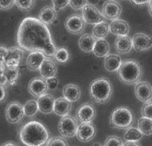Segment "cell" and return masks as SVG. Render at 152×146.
Masks as SVG:
<instances>
[{
	"instance_id": "cell-3",
	"label": "cell",
	"mask_w": 152,
	"mask_h": 146,
	"mask_svg": "<svg viewBox=\"0 0 152 146\" xmlns=\"http://www.w3.org/2000/svg\"><path fill=\"white\" fill-rule=\"evenodd\" d=\"M143 69L139 62L134 60H124L118 69V76L126 85H136L142 76Z\"/></svg>"
},
{
	"instance_id": "cell-9",
	"label": "cell",
	"mask_w": 152,
	"mask_h": 146,
	"mask_svg": "<svg viewBox=\"0 0 152 146\" xmlns=\"http://www.w3.org/2000/svg\"><path fill=\"white\" fill-rule=\"evenodd\" d=\"M23 49L18 47H9L8 50V54L4 60V66L8 69H19V66L21 63V60L23 57Z\"/></svg>"
},
{
	"instance_id": "cell-19",
	"label": "cell",
	"mask_w": 152,
	"mask_h": 146,
	"mask_svg": "<svg viewBox=\"0 0 152 146\" xmlns=\"http://www.w3.org/2000/svg\"><path fill=\"white\" fill-rule=\"evenodd\" d=\"M72 109V102L64 97L57 98L54 102L53 112L60 117L68 115Z\"/></svg>"
},
{
	"instance_id": "cell-17",
	"label": "cell",
	"mask_w": 152,
	"mask_h": 146,
	"mask_svg": "<svg viewBox=\"0 0 152 146\" xmlns=\"http://www.w3.org/2000/svg\"><path fill=\"white\" fill-rule=\"evenodd\" d=\"M55 99L53 96L49 93H45L38 97L37 102L39 106V111L43 114H50L53 112Z\"/></svg>"
},
{
	"instance_id": "cell-31",
	"label": "cell",
	"mask_w": 152,
	"mask_h": 146,
	"mask_svg": "<svg viewBox=\"0 0 152 146\" xmlns=\"http://www.w3.org/2000/svg\"><path fill=\"white\" fill-rule=\"evenodd\" d=\"M138 129L144 136L152 134V119L142 117L138 120Z\"/></svg>"
},
{
	"instance_id": "cell-27",
	"label": "cell",
	"mask_w": 152,
	"mask_h": 146,
	"mask_svg": "<svg viewBox=\"0 0 152 146\" xmlns=\"http://www.w3.org/2000/svg\"><path fill=\"white\" fill-rule=\"evenodd\" d=\"M96 39L93 35L84 34L78 40V47L82 51L85 53L93 52Z\"/></svg>"
},
{
	"instance_id": "cell-32",
	"label": "cell",
	"mask_w": 152,
	"mask_h": 146,
	"mask_svg": "<svg viewBox=\"0 0 152 146\" xmlns=\"http://www.w3.org/2000/svg\"><path fill=\"white\" fill-rule=\"evenodd\" d=\"M25 115L27 117H33L39 112V106H38L37 101L34 99L27 101L23 106Z\"/></svg>"
},
{
	"instance_id": "cell-16",
	"label": "cell",
	"mask_w": 152,
	"mask_h": 146,
	"mask_svg": "<svg viewBox=\"0 0 152 146\" xmlns=\"http://www.w3.org/2000/svg\"><path fill=\"white\" fill-rule=\"evenodd\" d=\"M133 47L138 51L149 50L152 47V38L142 33H136L132 39Z\"/></svg>"
},
{
	"instance_id": "cell-42",
	"label": "cell",
	"mask_w": 152,
	"mask_h": 146,
	"mask_svg": "<svg viewBox=\"0 0 152 146\" xmlns=\"http://www.w3.org/2000/svg\"><path fill=\"white\" fill-rule=\"evenodd\" d=\"M132 3L138 6H143V5H148L150 0H130Z\"/></svg>"
},
{
	"instance_id": "cell-25",
	"label": "cell",
	"mask_w": 152,
	"mask_h": 146,
	"mask_svg": "<svg viewBox=\"0 0 152 146\" xmlns=\"http://www.w3.org/2000/svg\"><path fill=\"white\" fill-rule=\"evenodd\" d=\"M122 63L123 60H121L120 56L116 54H108L105 58L104 66L106 71L109 72H114L118 71Z\"/></svg>"
},
{
	"instance_id": "cell-26",
	"label": "cell",
	"mask_w": 152,
	"mask_h": 146,
	"mask_svg": "<svg viewBox=\"0 0 152 146\" xmlns=\"http://www.w3.org/2000/svg\"><path fill=\"white\" fill-rule=\"evenodd\" d=\"M110 46L105 39H96L94 45L93 53L97 57H105L109 54Z\"/></svg>"
},
{
	"instance_id": "cell-21",
	"label": "cell",
	"mask_w": 152,
	"mask_h": 146,
	"mask_svg": "<svg viewBox=\"0 0 152 146\" xmlns=\"http://www.w3.org/2000/svg\"><path fill=\"white\" fill-rule=\"evenodd\" d=\"M47 57L41 52H31L26 59V66L29 69L35 71L40 69L42 63Z\"/></svg>"
},
{
	"instance_id": "cell-48",
	"label": "cell",
	"mask_w": 152,
	"mask_h": 146,
	"mask_svg": "<svg viewBox=\"0 0 152 146\" xmlns=\"http://www.w3.org/2000/svg\"><path fill=\"white\" fill-rule=\"evenodd\" d=\"M148 11L150 15L152 16V0H150V2L148 3Z\"/></svg>"
},
{
	"instance_id": "cell-5",
	"label": "cell",
	"mask_w": 152,
	"mask_h": 146,
	"mask_svg": "<svg viewBox=\"0 0 152 146\" xmlns=\"http://www.w3.org/2000/svg\"><path fill=\"white\" fill-rule=\"evenodd\" d=\"M109 120L115 128L128 129L133 123V112L127 107H118L112 112Z\"/></svg>"
},
{
	"instance_id": "cell-43",
	"label": "cell",
	"mask_w": 152,
	"mask_h": 146,
	"mask_svg": "<svg viewBox=\"0 0 152 146\" xmlns=\"http://www.w3.org/2000/svg\"><path fill=\"white\" fill-rule=\"evenodd\" d=\"M8 48L5 47H2V46H0V58L2 59V60H5V57H6L7 54H8Z\"/></svg>"
},
{
	"instance_id": "cell-46",
	"label": "cell",
	"mask_w": 152,
	"mask_h": 146,
	"mask_svg": "<svg viewBox=\"0 0 152 146\" xmlns=\"http://www.w3.org/2000/svg\"><path fill=\"white\" fill-rule=\"evenodd\" d=\"M1 146H18V144L13 142H5L4 144H2Z\"/></svg>"
},
{
	"instance_id": "cell-30",
	"label": "cell",
	"mask_w": 152,
	"mask_h": 146,
	"mask_svg": "<svg viewBox=\"0 0 152 146\" xmlns=\"http://www.w3.org/2000/svg\"><path fill=\"white\" fill-rule=\"evenodd\" d=\"M4 75L7 81V87H12L15 85L19 76V69H8L3 66Z\"/></svg>"
},
{
	"instance_id": "cell-45",
	"label": "cell",
	"mask_w": 152,
	"mask_h": 146,
	"mask_svg": "<svg viewBox=\"0 0 152 146\" xmlns=\"http://www.w3.org/2000/svg\"><path fill=\"white\" fill-rule=\"evenodd\" d=\"M123 146H141L138 142H126Z\"/></svg>"
},
{
	"instance_id": "cell-18",
	"label": "cell",
	"mask_w": 152,
	"mask_h": 146,
	"mask_svg": "<svg viewBox=\"0 0 152 146\" xmlns=\"http://www.w3.org/2000/svg\"><path fill=\"white\" fill-rule=\"evenodd\" d=\"M129 29L130 28L127 22L121 19L114 20L109 24L110 32L117 36H128L129 33Z\"/></svg>"
},
{
	"instance_id": "cell-39",
	"label": "cell",
	"mask_w": 152,
	"mask_h": 146,
	"mask_svg": "<svg viewBox=\"0 0 152 146\" xmlns=\"http://www.w3.org/2000/svg\"><path fill=\"white\" fill-rule=\"evenodd\" d=\"M53 8L58 12L65 8L69 4V0H52Z\"/></svg>"
},
{
	"instance_id": "cell-51",
	"label": "cell",
	"mask_w": 152,
	"mask_h": 146,
	"mask_svg": "<svg viewBox=\"0 0 152 146\" xmlns=\"http://www.w3.org/2000/svg\"><path fill=\"white\" fill-rule=\"evenodd\" d=\"M93 146H102V145L100 144V143H99V142H95L94 145H93Z\"/></svg>"
},
{
	"instance_id": "cell-8",
	"label": "cell",
	"mask_w": 152,
	"mask_h": 146,
	"mask_svg": "<svg viewBox=\"0 0 152 146\" xmlns=\"http://www.w3.org/2000/svg\"><path fill=\"white\" fill-rule=\"evenodd\" d=\"M25 115L23 106L21 103L13 101L11 102L5 109V118L10 123H18Z\"/></svg>"
},
{
	"instance_id": "cell-7",
	"label": "cell",
	"mask_w": 152,
	"mask_h": 146,
	"mask_svg": "<svg viewBox=\"0 0 152 146\" xmlns=\"http://www.w3.org/2000/svg\"><path fill=\"white\" fill-rule=\"evenodd\" d=\"M81 15L84 22L89 24H97L105 22V17L95 5L87 4L81 9Z\"/></svg>"
},
{
	"instance_id": "cell-50",
	"label": "cell",
	"mask_w": 152,
	"mask_h": 146,
	"mask_svg": "<svg viewBox=\"0 0 152 146\" xmlns=\"http://www.w3.org/2000/svg\"><path fill=\"white\" fill-rule=\"evenodd\" d=\"M4 66V60L0 58V66Z\"/></svg>"
},
{
	"instance_id": "cell-38",
	"label": "cell",
	"mask_w": 152,
	"mask_h": 146,
	"mask_svg": "<svg viewBox=\"0 0 152 146\" xmlns=\"http://www.w3.org/2000/svg\"><path fill=\"white\" fill-rule=\"evenodd\" d=\"M88 4V0H69V6L74 10H81Z\"/></svg>"
},
{
	"instance_id": "cell-6",
	"label": "cell",
	"mask_w": 152,
	"mask_h": 146,
	"mask_svg": "<svg viewBox=\"0 0 152 146\" xmlns=\"http://www.w3.org/2000/svg\"><path fill=\"white\" fill-rule=\"evenodd\" d=\"M78 125L75 119L69 115L64 116L58 123V131L64 138H72L76 136Z\"/></svg>"
},
{
	"instance_id": "cell-40",
	"label": "cell",
	"mask_w": 152,
	"mask_h": 146,
	"mask_svg": "<svg viewBox=\"0 0 152 146\" xmlns=\"http://www.w3.org/2000/svg\"><path fill=\"white\" fill-rule=\"evenodd\" d=\"M46 83H47L48 85V88L50 91H55L57 90V87H58V80L55 78V77H53V78H48V79H45Z\"/></svg>"
},
{
	"instance_id": "cell-41",
	"label": "cell",
	"mask_w": 152,
	"mask_h": 146,
	"mask_svg": "<svg viewBox=\"0 0 152 146\" xmlns=\"http://www.w3.org/2000/svg\"><path fill=\"white\" fill-rule=\"evenodd\" d=\"M15 0H0V9L8 10L15 5Z\"/></svg>"
},
{
	"instance_id": "cell-2",
	"label": "cell",
	"mask_w": 152,
	"mask_h": 146,
	"mask_svg": "<svg viewBox=\"0 0 152 146\" xmlns=\"http://www.w3.org/2000/svg\"><path fill=\"white\" fill-rule=\"evenodd\" d=\"M19 137L24 145L42 146L48 142L49 132L42 123L32 120L23 126Z\"/></svg>"
},
{
	"instance_id": "cell-29",
	"label": "cell",
	"mask_w": 152,
	"mask_h": 146,
	"mask_svg": "<svg viewBox=\"0 0 152 146\" xmlns=\"http://www.w3.org/2000/svg\"><path fill=\"white\" fill-rule=\"evenodd\" d=\"M143 136L139 129L130 127L126 129L124 135V139L126 142H139L142 139Z\"/></svg>"
},
{
	"instance_id": "cell-34",
	"label": "cell",
	"mask_w": 152,
	"mask_h": 146,
	"mask_svg": "<svg viewBox=\"0 0 152 146\" xmlns=\"http://www.w3.org/2000/svg\"><path fill=\"white\" fill-rule=\"evenodd\" d=\"M15 4L22 11H29L34 6L35 0H15Z\"/></svg>"
},
{
	"instance_id": "cell-12",
	"label": "cell",
	"mask_w": 152,
	"mask_h": 146,
	"mask_svg": "<svg viewBox=\"0 0 152 146\" xmlns=\"http://www.w3.org/2000/svg\"><path fill=\"white\" fill-rule=\"evenodd\" d=\"M96 127L92 123H83L78 125L76 137L80 142H88L94 139L96 136Z\"/></svg>"
},
{
	"instance_id": "cell-13",
	"label": "cell",
	"mask_w": 152,
	"mask_h": 146,
	"mask_svg": "<svg viewBox=\"0 0 152 146\" xmlns=\"http://www.w3.org/2000/svg\"><path fill=\"white\" fill-rule=\"evenodd\" d=\"M65 27L69 33L72 34H80L85 28V22L80 15H72L65 22Z\"/></svg>"
},
{
	"instance_id": "cell-33",
	"label": "cell",
	"mask_w": 152,
	"mask_h": 146,
	"mask_svg": "<svg viewBox=\"0 0 152 146\" xmlns=\"http://www.w3.org/2000/svg\"><path fill=\"white\" fill-rule=\"evenodd\" d=\"M53 57L60 64H66L70 60V53L65 47H60L57 49Z\"/></svg>"
},
{
	"instance_id": "cell-11",
	"label": "cell",
	"mask_w": 152,
	"mask_h": 146,
	"mask_svg": "<svg viewBox=\"0 0 152 146\" xmlns=\"http://www.w3.org/2000/svg\"><path fill=\"white\" fill-rule=\"evenodd\" d=\"M122 8L120 3L115 0H108L102 5V13L105 18L111 20L118 19L121 14Z\"/></svg>"
},
{
	"instance_id": "cell-4",
	"label": "cell",
	"mask_w": 152,
	"mask_h": 146,
	"mask_svg": "<svg viewBox=\"0 0 152 146\" xmlns=\"http://www.w3.org/2000/svg\"><path fill=\"white\" fill-rule=\"evenodd\" d=\"M90 95L94 101L105 104L109 100L112 93V87L106 78H98L92 81L89 88Z\"/></svg>"
},
{
	"instance_id": "cell-47",
	"label": "cell",
	"mask_w": 152,
	"mask_h": 146,
	"mask_svg": "<svg viewBox=\"0 0 152 146\" xmlns=\"http://www.w3.org/2000/svg\"><path fill=\"white\" fill-rule=\"evenodd\" d=\"M99 0H88V4H91V5H95L96 4L98 3Z\"/></svg>"
},
{
	"instance_id": "cell-24",
	"label": "cell",
	"mask_w": 152,
	"mask_h": 146,
	"mask_svg": "<svg viewBox=\"0 0 152 146\" xmlns=\"http://www.w3.org/2000/svg\"><path fill=\"white\" fill-rule=\"evenodd\" d=\"M63 97L68 99L71 102H76L81 96V89L78 85L74 84H69L63 88Z\"/></svg>"
},
{
	"instance_id": "cell-37",
	"label": "cell",
	"mask_w": 152,
	"mask_h": 146,
	"mask_svg": "<svg viewBox=\"0 0 152 146\" xmlns=\"http://www.w3.org/2000/svg\"><path fill=\"white\" fill-rule=\"evenodd\" d=\"M141 113L142 117L148 118L152 119V102L149 101V102H145L144 104V106L142 108L141 110Z\"/></svg>"
},
{
	"instance_id": "cell-36",
	"label": "cell",
	"mask_w": 152,
	"mask_h": 146,
	"mask_svg": "<svg viewBox=\"0 0 152 146\" xmlns=\"http://www.w3.org/2000/svg\"><path fill=\"white\" fill-rule=\"evenodd\" d=\"M46 146H68V144L63 137H53L48 140Z\"/></svg>"
},
{
	"instance_id": "cell-49",
	"label": "cell",
	"mask_w": 152,
	"mask_h": 146,
	"mask_svg": "<svg viewBox=\"0 0 152 146\" xmlns=\"http://www.w3.org/2000/svg\"><path fill=\"white\" fill-rule=\"evenodd\" d=\"M3 72H4V69L3 66H0V78L3 75Z\"/></svg>"
},
{
	"instance_id": "cell-35",
	"label": "cell",
	"mask_w": 152,
	"mask_h": 146,
	"mask_svg": "<svg viewBox=\"0 0 152 146\" xmlns=\"http://www.w3.org/2000/svg\"><path fill=\"white\" fill-rule=\"evenodd\" d=\"M123 142L120 137L111 136L105 139L104 146H123Z\"/></svg>"
},
{
	"instance_id": "cell-22",
	"label": "cell",
	"mask_w": 152,
	"mask_h": 146,
	"mask_svg": "<svg viewBox=\"0 0 152 146\" xmlns=\"http://www.w3.org/2000/svg\"><path fill=\"white\" fill-rule=\"evenodd\" d=\"M115 47L120 54L129 53L133 47L132 39L128 36H118L115 39Z\"/></svg>"
},
{
	"instance_id": "cell-1",
	"label": "cell",
	"mask_w": 152,
	"mask_h": 146,
	"mask_svg": "<svg viewBox=\"0 0 152 146\" xmlns=\"http://www.w3.org/2000/svg\"><path fill=\"white\" fill-rule=\"evenodd\" d=\"M17 41L23 50L41 52L47 58L53 57L57 50L48 28L39 18H26L21 21Z\"/></svg>"
},
{
	"instance_id": "cell-28",
	"label": "cell",
	"mask_w": 152,
	"mask_h": 146,
	"mask_svg": "<svg viewBox=\"0 0 152 146\" xmlns=\"http://www.w3.org/2000/svg\"><path fill=\"white\" fill-rule=\"evenodd\" d=\"M109 32V24L105 21L102 22L94 25L93 29V36L96 39H105Z\"/></svg>"
},
{
	"instance_id": "cell-20",
	"label": "cell",
	"mask_w": 152,
	"mask_h": 146,
	"mask_svg": "<svg viewBox=\"0 0 152 146\" xmlns=\"http://www.w3.org/2000/svg\"><path fill=\"white\" fill-rule=\"evenodd\" d=\"M39 70L41 76L44 79L55 77L57 72V66L49 58H46L44 60Z\"/></svg>"
},
{
	"instance_id": "cell-15",
	"label": "cell",
	"mask_w": 152,
	"mask_h": 146,
	"mask_svg": "<svg viewBox=\"0 0 152 146\" xmlns=\"http://www.w3.org/2000/svg\"><path fill=\"white\" fill-rule=\"evenodd\" d=\"M135 93L139 100L148 102L152 99V87L147 81H139L135 86Z\"/></svg>"
},
{
	"instance_id": "cell-10",
	"label": "cell",
	"mask_w": 152,
	"mask_h": 146,
	"mask_svg": "<svg viewBox=\"0 0 152 146\" xmlns=\"http://www.w3.org/2000/svg\"><path fill=\"white\" fill-rule=\"evenodd\" d=\"M96 115L94 106L91 103H84L76 111V118L81 123H91L94 120Z\"/></svg>"
},
{
	"instance_id": "cell-44",
	"label": "cell",
	"mask_w": 152,
	"mask_h": 146,
	"mask_svg": "<svg viewBox=\"0 0 152 146\" xmlns=\"http://www.w3.org/2000/svg\"><path fill=\"white\" fill-rule=\"evenodd\" d=\"M6 96V92H5V87L0 85V102H3Z\"/></svg>"
},
{
	"instance_id": "cell-23",
	"label": "cell",
	"mask_w": 152,
	"mask_h": 146,
	"mask_svg": "<svg viewBox=\"0 0 152 146\" xmlns=\"http://www.w3.org/2000/svg\"><path fill=\"white\" fill-rule=\"evenodd\" d=\"M57 18V12L53 6H45L40 10L39 19L45 25L50 24L56 20Z\"/></svg>"
},
{
	"instance_id": "cell-14",
	"label": "cell",
	"mask_w": 152,
	"mask_h": 146,
	"mask_svg": "<svg viewBox=\"0 0 152 146\" xmlns=\"http://www.w3.org/2000/svg\"><path fill=\"white\" fill-rule=\"evenodd\" d=\"M48 90L45 79L43 78H32L28 85V91L32 96L39 97L46 93Z\"/></svg>"
}]
</instances>
